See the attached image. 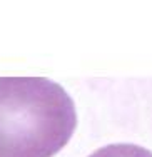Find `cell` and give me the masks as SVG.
<instances>
[{"instance_id":"1","label":"cell","mask_w":152,"mask_h":157,"mask_svg":"<svg viewBox=\"0 0 152 157\" xmlns=\"http://www.w3.org/2000/svg\"><path fill=\"white\" fill-rule=\"evenodd\" d=\"M77 127L74 100L45 77H0V157H54Z\"/></svg>"},{"instance_id":"2","label":"cell","mask_w":152,"mask_h":157,"mask_svg":"<svg viewBox=\"0 0 152 157\" xmlns=\"http://www.w3.org/2000/svg\"><path fill=\"white\" fill-rule=\"evenodd\" d=\"M89 157H152V152L135 144H110Z\"/></svg>"}]
</instances>
